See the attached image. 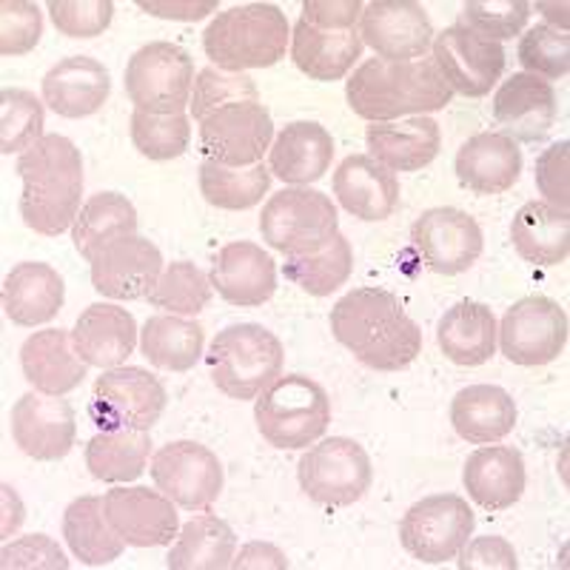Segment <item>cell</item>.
<instances>
[{
  "label": "cell",
  "instance_id": "cell-31",
  "mask_svg": "<svg viewBox=\"0 0 570 570\" xmlns=\"http://www.w3.org/2000/svg\"><path fill=\"white\" fill-rule=\"evenodd\" d=\"M371 157L389 171H420L440 155V124L431 117H411L405 124H371L365 131Z\"/></svg>",
  "mask_w": 570,
  "mask_h": 570
},
{
  "label": "cell",
  "instance_id": "cell-53",
  "mask_svg": "<svg viewBox=\"0 0 570 570\" xmlns=\"http://www.w3.org/2000/svg\"><path fill=\"white\" fill-rule=\"evenodd\" d=\"M462 570H488V568H502V570H517L519 559L513 544L502 537H476L468 539L462 544Z\"/></svg>",
  "mask_w": 570,
  "mask_h": 570
},
{
  "label": "cell",
  "instance_id": "cell-10",
  "mask_svg": "<svg viewBox=\"0 0 570 570\" xmlns=\"http://www.w3.org/2000/svg\"><path fill=\"white\" fill-rule=\"evenodd\" d=\"M473 525L476 519L465 499L456 493H436L409 508L400 522V542L422 564H440L460 557Z\"/></svg>",
  "mask_w": 570,
  "mask_h": 570
},
{
  "label": "cell",
  "instance_id": "cell-28",
  "mask_svg": "<svg viewBox=\"0 0 570 570\" xmlns=\"http://www.w3.org/2000/svg\"><path fill=\"white\" fill-rule=\"evenodd\" d=\"M71 340L86 365L120 368L137 345V323L120 305L95 303L78 317Z\"/></svg>",
  "mask_w": 570,
  "mask_h": 570
},
{
  "label": "cell",
  "instance_id": "cell-45",
  "mask_svg": "<svg viewBox=\"0 0 570 570\" xmlns=\"http://www.w3.org/2000/svg\"><path fill=\"white\" fill-rule=\"evenodd\" d=\"M191 126L186 115H131V142L149 160H175L188 149Z\"/></svg>",
  "mask_w": 570,
  "mask_h": 570
},
{
  "label": "cell",
  "instance_id": "cell-54",
  "mask_svg": "<svg viewBox=\"0 0 570 570\" xmlns=\"http://www.w3.org/2000/svg\"><path fill=\"white\" fill-rule=\"evenodd\" d=\"M363 14L360 0H305L303 20L325 29H354L356 18Z\"/></svg>",
  "mask_w": 570,
  "mask_h": 570
},
{
  "label": "cell",
  "instance_id": "cell-32",
  "mask_svg": "<svg viewBox=\"0 0 570 570\" xmlns=\"http://www.w3.org/2000/svg\"><path fill=\"white\" fill-rule=\"evenodd\" d=\"M451 425L471 445H493L517 425V402L499 385H468L451 402Z\"/></svg>",
  "mask_w": 570,
  "mask_h": 570
},
{
  "label": "cell",
  "instance_id": "cell-39",
  "mask_svg": "<svg viewBox=\"0 0 570 570\" xmlns=\"http://www.w3.org/2000/svg\"><path fill=\"white\" fill-rule=\"evenodd\" d=\"M234 548L237 537L228 522L214 513H203L180 528L166 564L169 570H226L232 568Z\"/></svg>",
  "mask_w": 570,
  "mask_h": 570
},
{
  "label": "cell",
  "instance_id": "cell-35",
  "mask_svg": "<svg viewBox=\"0 0 570 570\" xmlns=\"http://www.w3.org/2000/svg\"><path fill=\"white\" fill-rule=\"evenodd\" d=\"M570 214L548 203L531 200L519 208L511 223V243L525 263L539 268L559 266L570 252Z\"/></svg>",
  "mask_w": 570,
  "mask_h": 570
},
{
  "label": "cell",
  "instance_id": "cell-1",
  "mask_svg": "<svg viewBox=\"0 0 570 570\" xmlns=\"http://www.w3.org/2000/svg\"><path fill=\"white\" fill-rule=\"evenodd\" d=\"M340 345L374 371H402L422 354V331L385 288H354L331 308Z\"/></svg>",
  "mask_w": 570,
  "mask_h": 570
},
{
  "label": "cell",
  "instance_id": "cell-25",
  "mask_svg": "<svg viewBox=\"0 0 570 570\" xmlns=\"http://www.w3.org/2000/svg\"><path fill=\"white\" fill-rule=\"evenodd\" d=\"M334 195L356 220L380 223L400 206V183L371 155H351L334 171Z\"/></svg>",
  "mask_w": 570,
  "mask_h": 570
},
{
  "label": "cell",
  "instance_id": "cell-12",
  "mask_svg": "<svg viewBox=\"0 0 570 570\" xmlns=\"http://www.w3.org/2000/svg\"><path fill=\"white\" fill-rule=\"evenodd\" d=\"M497 337L499 348L513 365H548L568 345V314L557 299L533 294L508 308Z\"/></svg>",
  "mask_w": 570,
  "mask_h": 570
},
{
  "label": "cell",
  "instance_id": "cell-34",
  "mask_svg": "<svg viewBox=\"0 0 570 570\" xmlns=\"http://www.w3.org/2000/svg\"><path fill=\"white\" fill-rule=\"evenodd\" d=\"M436 343L442 354L462 368L488 363L497 351V317L488 305L462 299L442 314L436 325Z\"/></svg>",
  "mask_w": 570,
  "mask_h": 570
},
{
  "label": "cell",
  "instance_id": "cell-16",
  "mask_svg": "<svg viewBox=\"0 0 570 570\" xmlns=\"http://www.w3.org/2000/svg\"><path fill=\"white\" fill-rule=\"evenodd\" d=\"M411 240L425 259V266L445 277L468 272L482 257L485 246L480 223L462 208L451 206L428 208L411 228Z\"/></svg>",
  "mask_w": 570,
  "mask_h": 570
},
{
  "label": "cell",
  "instance_id": "cell-8",
  "mask_svg": "<svg viewBox=\"0 0 570 570\" xmlns=\"http://www.w3.org/2000/svg\"><path fill=\"white\" fill-rule=\"evenodd\" d=\"M195 63L183 46L155 40L137 49L126 63V95L146 115H183L191 104Z\"/></svg>",
  "mask_w": 570,
  "mask_h": 570
},
{
  "label": "cell",
  "instance_id": "cell-48",
  "mask_svg": "<svg viewBox=\"0 0 570 570\" xmlns=\"http://www.w3.org/2000/svg\"><path fill=\"white\" fill-rule=\"evenodd\" d=\"M237 100H259V91L248 75H234V71H223L217 66H206L197 75L195 91H191V117L200 124L203 117L212 111L223 109Z\"/></svg>",
  "mask_w": 570,
  "mask_h": 570
},
{
  "label": "cell",
  "instance_id": "cell-30",
  "mask_svg": "<svg viewBox=\"0 0 570 570\" xmlns=\"http://www.w3.org/2000/svg\"><path fill=\"white\" fill-rule=\"evenodd\" d=\"M66 299L63 277L46 263H18L3 283V312L20 328L58 317Z\"/></svg>",
  "mask_w": 570,
  "mask_h": 570
},
{
  "label": "cell",
  "instance_id": "cell-41",
  "mask_svg": "<svg viewBox=\"0 0 570 570\" xmlns=\"http://www.w3.org/2000/svg\"><path fill=\"white\" fill-rule=\"evenodd\" d=\"M283 272L285 279H292L303 292L314 294V297H328L340 285L348 283L351 272H354V252H351L345 234L337 232L328 246H323L320 252L288 257Z\"/></svg>",
  "mask_w": 570,
  "mask_h": 570
},
{
  "label": "cell",
  "instance_id": "cell-23",
  "mask_svg": "<svg viewBox=\"0 0 570 570\" xmlns=\"http://www.w3.org/2000/svg\"><path fill=\"white\" fill-rule=\"evenodd\" d=\"M454 171L473 195H505L522 175V151L502 131H480L462 142Z\"/></svg>",
  "mask_w": 570,
  "mask_h": 570
},
{
  "label": "cell",
  "instance_id": "cell-21",
  "mask_svg": "<svg viewBox=\"0 0 570 570\" xmlns=\"http://www.w3.org/2000/svg\"><path fill=\"white\" fill-rule=\"evenodd\" d=\"M557 91L548 80L519 71L493 95V120L502 135L522 142H542L557 124Z\"/></svg>",
  "mask_w": 570,
  "mask_h": 570
},
{
  "label": "cell",
  "instance_id": "cell-40",
  "mask_svg": "<svg viewBox=\"0 0 570 570\" xmlns=\"http://www.w3.org/2000/svg\"><path fill=\"white\" fill-rule=\"evenodd\" d=\"M149 454V431H100L86 442V468L100 482H131L146 471Z\"/></svg>",
  "mask_w": 570,
  "mask_h": 570
},
{
  "label": "cell",
  "instance_id": "cell-42",
  "mask_svg": "<svg viewBox=\"0 0 570 570\" xmlns=\"http://www.w3.org/2000/svg\"><path fill=\"white\" fill-rule=\"evenodd\" d=\"M272 186V171L257 163L248 169H228L214 160L200 163V191L212 206L226 212H243L263 200Z\"/></svg>",
  "mask_w": 570,
  "mask_h": 570
},
{
  "label": "cell",
  "instance_id": "cell-20",
  "mask_svg": "<svg viewBox=\"0 0 570 570\" xmlns=\"http://www.w3.org/2000/svg\"><path fill=\"white\" fill-rule=\"evenodd\" d=\"M12 436L14 445L32 460H63L78 436V420L60 396L23 394L12 405Z\"/></svg>",
  "mask_w": 570,
  "mask_h": 570
},
{
  "label": "cell",
  "instance_id": "cell-49",
  "mask_svg": "<svg viewBox=\"0 0 570 570\" xmlns=\"http://www.w3.org/2000/svg\"><path fill=\"white\" fill-rule=\"evenodd\" d=\"M40 35H43V18H40L38 3H27V0L0 3V52L7 58L32 52Z\"/></svg>",
  "mask_w": 570,
  "mask_h": 570
},
{
  "label": "cell",
  "instance_id": "cell-50",
  "mask_svg": "<svg viewBox=\"0 0 570 570\" xmlns=\"http://www.w3.org/2000/svg\"><path fill=\"white\" fill-rule=\"evenodd\" d=\"M55 29L66 38H98L109 29L115 3L111 0H52L49 3Z\"/></svg>",
  "mask_w": 570,
  "mask_h": 570
},
{
  "label": "cell",
  "instance_id": "cell-18",
  "mask_svg": "<svg viewBox=\"0 0 570 570\" xmlns=\"http://www.w3.org/2000/svg\"><path fill=\"white\" fill-rule=\"evenodd\" d=\"M106 519L131 548H163L180 533L175 502L149 488H111L104 497Z\"/></svg>",
  "mask_w": 570,
  "mask_h": 570
},
{
  "label": "cell",
  "instance_id": "cell-44",
  "mask_svg": "<svg viewBox=\"0 0 570 570\" xmlns=\"http://www.w3.org/2000/svg\"><path fill=\"white\" fill-rule=\"evenodd\" d=\"M43 137V104L27 89L0 91V151H27Z\"/></svg>",
  "mask_w": 570,
  "mask_h": 570
},
{
  "label": "cell",
  "instance_id": "cell-38",
  "mask_svg": "<svg viewBox=\"0 0 570 570\" xmlns=\"http://www.w3.org/2000/svg\"><path fill=\"white\" fill-rule=\"evenodd\" d=\"M206 343V331L200 323L183 320L177 314H157L146 320L140 331L142 356L155 368L186 374L197 365Z\"/></svg>",
  "mask_w": 570,
  "mask_h": 570
},
{
  "label": "cell",
  "instance_id": "cell-29",
  "mask_svg": "<svg viewBox=\"0 0 570 570\" xmlns=\"http://www.w3.org/2000/svg\"><path fill=\"white\" fill-rule=\"evenodd\" d=\"M363 55V38L356 29H325L305 23L303 18L294 23L292 58L303 75L312 80H343L351 66Z\"/></svg>",
  "mask_w": 570,
  "mask_h": 570
},
{
  "label": "cell",
  "instance_id": "cell-51",
  "mask_svg": "<svg viewBox=\"0 0 570 570\" xmlns=\"http://www.w3.org/2000/svg\"><path fill=\"white\" fill-rule=\"evenodd\" d=\"M570 142H553L537 157V188L544 195L548 206L568 214L570 203Z\"/></svg>",
  "mask_w": 570,
  "mask_h": 570
},
{
  "label": "cell",
  "instance_id": "cell-14",
  "mask_svg": "<svg viewBox=\"0 0 570 570\" xmlns=\"http://www.w3.org/2000/svg\"><path fill=\"white\" fill-rule=\"evenodd\" d=\"M149 471L157 491L186 511H208L223 491L220 460L200 442L177 440L163 445Z\"/></svg>",
  "mask_w": 570,
  "mask_h": 570
},
{
  "label": "cell",
  "instance_id": "cell-46",
  "mask_svg": "<svg viewBox=\"0 0 570 570\" xmlns=\"http://www.w3.org/2000/svg\"><path fill=\"white\" fill-rule=\"evenodd\" d=\"M519 63L525 66L528 75L537 78L559 80L568 75L570 69V38L559 27L551 23H537L528 29L519 40L517 49Z\"/></svg>",
  "mask_w": 570,
  "mask_h": 570
},
{
  "label": "cell",
  "instance_id": "cell-47",
  "mask_svg": "<svg viewBox=\"0 0 570 570\" xmlns=\"http://www.w3.org/2000/svg\"><path fill=\"white\" fill-rule=\"evenodd\" d=\"M528 18H531V3L525 0H471L462 7V18L456 23L499 43L522 32Z\"/></svg>",
  "mask_w": 570,
  "mask_h": 570
},
{
  "label": "cell",
  "instance_id": "cell-17",
  "mask_svg": "<svg viewBox=\"0 0 570 570\" xmlns=\"http://www.w3.org/2000/svg\"><path fill=\"white\" fill-rule=\"evenodd\" d=\"M360 38L383 60H414L434 43V27L414 0H374L363 7Z\"/></svg>",
  "mask_w": 570,
  "mask_h": 570
},
{
  "label": "cell",
  "instance_id": "cell-19",
  "mask_svg": "<svg viewBox=\"0 0 570 570\" xmlns=\"http://www.w3.org/2000/svg\"><path fill=\"white\" fill-rule=\"evenodd\" d=\"M163 274V254L146 237H120L91 263L95 292L111 299H149Z\"/></svg>",
  "mask_w": 570,
  "mask_h": 570
},
{
  "label": "cell",
  "instance_id": "cell-43",
  "mask_svg": "<svg viewBox=\"0 0 570 570\" xmlns=\"http://www.w3.org/2000/svg\"><path fill=\"white\" fill-rule=\"evenodd\" d=\"M212 279L195 263L180 259L160 274L155 292L149 294V305L169 314H180V317H195L212 303Z\"/></svg>",
  "mask_w": 570,
  "mask_h": 570
},
{
  "label": "cell",
  "instance_id": "cell-52",
  "mask_svg": "<svg viewBox=\"0 0 570 570\" xmlns=\"http://www.w3.org/2000/svg\"><path fill=\"white\" fill-rule=\"evenodd\" d=\"M3 568H69V559L63 557L58 544L43 533L23 537L18 542L3 548Z\"/></svg>",
  "mask_w": 570,
  "mask_h": 570
},
{
  "label": "cell",
  "instance_id": "cell-13",
  "mask_svg": "<svg viewBox=\"0 0 570 570\" xmlns=\"http://www.w3.org/2000/svg\"><path fill=\"white\" fill-rule=\"evenodd\" d=\"M169 394L163 383L146 368H109L95 383L91 396V420L100 431H149L166 411Z\"/></svg>",
  "mask_w": 570,
  "mask_h": 570
},
{
  "label": "cell",
  "instance_id": "cell-22",
  "mask_svg": "<svg viewBox=\"0 0 570 570\" xmlns=\"http://www.w3.org/2000/svg\"><path fill=\"white\" fill-rule=\"evenodd\" d=\"M208 279L226 303L254 308L277 292V266L257 243H228L214 254Z\"/></svg>",
  "mask_w": 570,
  "mask_h": 570
},
{
  "label": "cell",
  "instance_id": "cell-24",
  "mask_svg": "<svg viewBox=\"0 0 570 570\" xmlns=\"http://www.w3.org/2000/svg\"><path fill=\"white\" fill-rule=\"evenodd\" d=\"M462 485H465L468 497L485 511H508L525 493V460L511 445L480 448V451H473L468 456L465 471H462Z\"/></svg>",
  "mask_w": 570,
  "mask_h": 570
},
{
  "label": "cell",
  "instance_id": "cell-9",
  "mask_svg": "<svg viewBox=\"0 0 570 570\" xmlns=\"http://www.w3.org/2000/svg\"><path fill=\"white\" fill-rule=\"evenodd\" d=\"M297 476L299 488L312 502L325 508H348L368 493L374 468L360 442L331 436L305 451Z\"/></svg>",
  "mask_w": 570,
  "mask_h": 570
},
{
  "label": "cell",
  "instance_id": "cell-33",
  "mask_svg": "<svg viewBox=\"0 0 570 570\" xmlns=\"http://www.w3.org/2000/svg\"><path fill=\"white\" fill-rule=\"evenodd\" d=\"M331 157H334V140L328 131L312 120H297L285 126L274 140L268 171L283 183L308 186L328 171Z\"/></svg>",
  "mask_w": 570,
  "mask_h": 570
},
{
  "label": "cell",
  "instance_id": "cell-36",
  "mask_svg": "<svg viewBox=\"0 0 570 570\" xmlns=\"http://www.w3.org/2000/svg\"><path fill=\"white\" fill-rule=\"evenodd\" d=\"M63 537L71 553L89 568L115 562L124 553L126 542L106 519L104 499L80 497L63 513Z\"/></svg>",
  "mask_w": 570,
  "mask_h": 570
},
{
  "label": "cell",
  "instance_id": "cell-6",
  "mask_svg": "<svg viewBox=\"0 0 570 570\" xmlns=\"http://www.w3.org/2000/svg\"><path fill=\"white\" fill-rule=\"evenodd\" d=\"M254 420L268 445L299 451L328 431L331 400L312 376L285 374L257 396Z\"/></svg>",
  "mask_w": 570,
  "mask_h": 570
},
{
  "label": "cell",
  "instance_id": "cell-55",
  "mask_svg": "<svg viewBox=\"0 0 570 570\" xmlns=\"http://www.w3.org/2000/svg\"><path fill=\"white\" fill-rule=\"evenodd\" d=\"M137 7L155 18H175V20H200L217 9V0H186V3H157V0H140Z\"/></svg>",
  "mask_w": 570,
  "mask_h": 570
},
{
  "label": "cell",
  "instance_id": "cell-27",
  "mask_svg": "<svg viewBox=\"0 0 570 570\" xmlns=\"http://www.w3.org/2000/svg\"><path fill=\"white\" fill-rule=\"evenodd\" d=\"M109 69L100 60L75 55L46 71L43 100L60 117H89L109 100Z\"/></svg>",
  "mask_w": 570,
  "mask_h": 570
},
{
  "label": "cell",
  "instance_id": "cell-15",
  "mask_svg": "<svg viewBox=\"0 0 570 570\" xmlns=\"http://www.w3.org/2000/svg\"><path fill=\"white\" fill-rule=\"evenodd\" d=\"M502 43L480 38L462 23L448 27L434 38V63L451 91L465 98H485L505 71Z\"/></svg>",
  "mask_w": 570,
  "mask_h": 570
},
{
  "label": "cell",
  "instance_id": "cell-11",
  "mask_svg": "<svg viewBox=\"0 0 570 570\" xmlns=\"http://www.w3.org/2000/svg\"><path fill=\"white\" fill-rule=\"evenodd\" d=\"M274 124L259 100H237L200 120V151L206 160L228 169H248L263 163L272 149Z\"/></svg>",
  "mask_w": 570,
  "mask_h": 570
},
{
  "label": "cell",
  "instance_id": "cell-37",
  "mask_svg": "<svg viewBox=\"0 0 570 570\" xmlns=\"http://www.w3.org/2000/svg\"><path fill=\"white\" fill-rule=\"evenodd\" d=\"M137 234V212L124 195L117 191H100L89 197L86 206L80 208L71 226V240L83 259L95 263L100 252L109 243Z\"/></svg>",
  "mask_w": 570,
  "mask_h": 570
},
{
  "label": "cell",
  "instance_id": "cell-57",
  "mask_svg": "<svg viewBox=\"0 0 570 570\" xmlns=\"http://www.w3.org/2000/svg\"><path fill=\"white\" fill-rule=\"evenodd\" d=\"M537 9H542L551 20H559L562 23V32H568V7H559V3H537Z\"/></svg>",
  "mask_w": 570,
  "mask_h": 570
},
{
  "label": "cell",
  "instance_id": "cell-5",
  "mask_svg": "<svg viewBox=\"0 0 570 570\" xmlns=\"http://www.w3.org/2000/svg\"><path fill=\"white\" fill-rule=\"evenodd\" d=\"M285 351L272 331L254 323L223 328L206 354L208 376L228 400H257L283 374Z\"/></svg>",
  "mask_w": 570,
  "mask_h": 570
},
{
  "label": "cell",
  "instance_id": "cell-3",
  "mask_svg": "<svg viewBox=\"0 0 570 570\" xmlns=\"http://www.w3.org/2000/svg\"><path fill=\"white\" fill-rule=\"evenodd\" d=\"M345 98L354 115L371 124H394L402 115L440 111L454 100L434 60H365L351 75Z\"/></svg>",
  "mask_w": 570,
  "mask_h": 570
},
{
  "label": "cell",
  "instance_id": "cell-2",
  "mask_svg": "<svg viewBox=\"0 0 570 570\" xmlns=\"http://www.w3.org/2000/svg\"><path fill=\"white\" fill-rule=\"evenodd\" d=\"M20 217L32 232L58 237L75 226L83 195V157L63 135H43L18 157Z\"/></svg>",
  "mask_w": 570,
  "mask_h": 570
},
{
  "label": "cell",
  "instance_id": "cell-56",
  "mask_svg": "<svg viewBox=\"0 0 570 570\" xmlns=\"http://www.w3.org/2000/svg\"><path fill=\"white\" fill-rule=\"evenodd\" d=\"M232 568L234 570H246V568L285 570V568H288V559H285V553L279 551V548H274V544L252 542V544H246V548H243L240 557L232 559Z\"/></svg>",
  "mask_w": 570,
  "mask_h": 570
},
{
  "label": "cell",
  "instance_id": "cell-26",
  "mask_svg": "<svg viewBox=\"0 0 570 570\" xmlns=\"http://www.w3.org/2000/svg\"><path fill=\"white\" fill-rule=\"evenodd\" d=\"M20 368L35 391L49 396H63L86 380L83 356L75 348L71 334L60 328H46L32 334L20 348Z\"/></svg>",
  "mask_w": 570,
  "mask_h": 570
},
{
  "label": "cell",
  "instance_id": "cell-7",
  "mask_svg": "<svg viewBox=\"0 0 570 570\" xmlns=\"http://www.w3.org/2000/svg\"><path fill=\"white\" fill-rule=\"evenodd\" d=\"M340 232L337 206L328 195L314 188H283L263 206L259 234L263 240L285 257L312 254L328 246Z\"/></svg>",
  "mask_w": 570,
  "mask_h": 570
},
{
  "label": "cell",
  "instance_id": "cell-4",
  "mask_svg": "<svg viewBox=\"0 0 570 570\" xmlns=\"http://www.w3.org/2000/svg\"><path fill=\"white\" fill-rule=\"evenodd\" d=\"M288 35L283 9L274 3H248L217 14L203 32V49L217 69L246 75V69L279 63Z\"/></svg>",
  "mask_w": 570,
  "mask_h": 570
}]
</instances>
